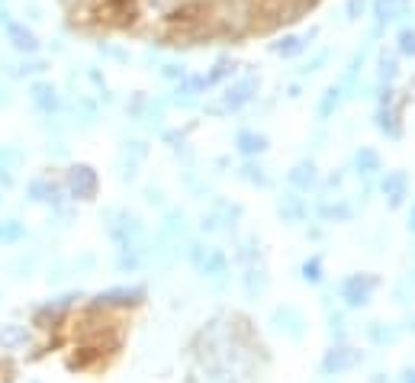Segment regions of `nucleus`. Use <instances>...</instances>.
<instances>
[{
    "label": "nucleus",
    "mask_w": 415,
    "mask_h": 383,
    "mask_svg": "<svg viewBox=\"0 0 415 383\" xmlns=\"http://www.w3.org/2000/svg\"><path fill=\"white\" fill-rule=\"evenodd\" d=\"M29 97H33V104L39 106V110L42 113H55L58 110V91L55 87H52V84H33V94H29Z\"/></svg>",
    "instance_id": "423d86ee"
},
{
    "label": "nucleus",
    "mask_w": 415,
    "mask_h": 383,
    "mask_svg": "<svg viewBox=\"0 0 415 383\" xmlns=\"http://www.w3.org/2000/svg\"><path fill=\"white\" fill-rule=\"evenodd\" d=\"M258 87H261V81L254 74L232 77V81L222 87L219 100L210 106V113H235V110H241V106H248L254 97H258Z\"/></svg>",
    "instance_id": "f257e3e1"
},
{
    "label": "nucleus",
    "mask_w": 415,
    "mask_h": 383,
    "mask_svg": "<svg viewBox=\"0 0 415 383\" xmlns=\"http://www.w3.org/2000/svg\"><path fill=\"white\" fill-rule=\"evenodd\" d=\"M383 190L390 194V200L399 203L402 194H406V174H390L387 181H383Z\"/></svg>",
    "instance_id": "2eb2a0df"
},
{
    "label": "nucleus",
    "mask_w": 415,
    "mask_h": 383,
    "mask_svg": "<svg viewBox=\"0 0 415 383\" xmlns=\"http://www.w3.org/2000/svg\"><path fill=\"white\" fill-rule=\"evenodd\" d=\"M396 55L399 58H415V26L406 23V26L396 29Z\"/></svg>",
    "instance_id": "9b49d317"
},
{
    "label": "nucleus",
    "mask_w": 415,
    "mask_h": 383,
    "mask_svg": "<svg viewBox=\"0 0 415 383\" xmlns=\"http://www.w3.org/2000/svg\"><path fill=\"white\" fill-rule=\"evenodd\" d=\"M68 190L71 196H78V200H91L97 194V174H93L91 165H78L68 171Z\"/></svg>",
    "instance_id": "7ed1b4c3"
},
{
    "label": "nucleus",
    "mask_w": 415,
    "mask_h": 383,
    "mask_svg": "<svg viewBox=\"0 0 415 383\" xmlns=\"http://www.w3.org/2000/svg\"><path fill=\"white\" fill-rule=\"evenodd\" d=\"M341 100H345V91H341V84H331V87H325V91H322V100H319V119H329L331 113L341 106Z\"/></svg>",
    "instance_id": "6e6552de"
},
{
    "label": "nucleus",
    "mask_w": 415,
    "mask_h": 383,
    "mask_svg": "<svg viewBox=\"0 0 415 383\" xmlns=\"http://www.w3.org/2000/svg\"><path fill=\"white\" fill-rule=\"evenodd\" d=\"M16 238H23V226L20 223H0V242H16Z\"/></svg>",
    "instance_id": "a211bd4d"
},
{
    "label": "nucleus",
    "mask_w": 415,
    "mask_h": 383,
    "mask_svg": "<svg viewBox=\"0 0 415 383\" xmlns=\"http://www.w3.org/2000/svg\"><path fill=\"white\" fill-rule=\"evenodd\" d=\"M377 77H380V84H393L396 77H399V55H396V52L380 49V58H377Z\"/></svg>",
    "instance_id": "0eeeda50"
},
{
    "label": "nucleus",
    "mask_w": 415,
    "mask_h": 383,
    "mask_svg": "<svg viewBox=\"0 0 415 383\" xmlns=\"http://www.w3.org/2000/svg\"><path fill=\"white\" fill-rule=\"evenodd\" d=\"M329 58H331V52H329V49L316 52V55H312L309 62H306L303 68H300V74H303V77H312V74H319V71H322L325 65H329Z\"/></svg>",
    "instance_id": "4468645a"
},
{
    "label": "nucleus",
    "mask_w": 415,
    "mask_h": 383,
    "mask_svg": "<svg viewBox=\"0 0 415 383\" xmlns=\"http://www.w3.org/2000/svg\"><path fill=\"white\" fill-rule=\"evenodd\" d=\"M354 165H358L360 174H373V171H380V155L373 152V148H360L354 155Z\"/></svg>",
    "instance_id": "ddd939ff"
},
{
    "label": "nucleus",
    "mask_w": 415,
    "mask_h": 383,
    "mask_svg": "<svg viewBox=\"0 0 415 383\" xmlns=\"http://www.w3.org/2000/svg\"><path fill=\"white\" fill-rule=\"evenodd\" d=\"M232 77H235V62H232V58H219V62L206 71V84H210V87L232 81Z\"/></svg>",
    "instance_id": "f8f14e48"
},
{
    "label": "nucleus",
    "mask_w": 415,
    "mask_h": 383,
    "mask_svg": "<svg viewBox=\"0 0 415 383\" xmlns=\"http://www.w3.org/2000/svg\"><path fill=\"white\" fill-rule=\"evenodd\" d=\"M406 4H412V0H406Z\"/></svg>",
    "instance_id": "aec40b11"
},
{
    "label": "nucleus",
    "mask_w": 415,
    "mask_h": 383,
    "mask_svg": "<svg viewBox=\"0 0 415 383\" xmlns=\"http://www.w3.org/2000/svg\"><path fill=\"white\" fill-rule=\"evenodd\" d=\"M158 74L164 77V81H183V77H187V68H183V65H177V62H164L161 68H158Z\"/></svg>",
    "instance_id": "dca6fc26"
},
{
    "label": "nucleus",
    "mask_w": 415,
    "mask_h": 383,
    "mask_svg": "<svg viewBox=\"0 0 415 383\" xmlns=\"http://www.w3.org/2000/svg\"><path fill=\"white\" fill-rule=\"evenodd\" d=\"M26 342H29V332L23 326H0V348L4 351H13Z\"/></svg>",
    "instance_id": "1a4fd4ad"
},
{
    "label": "nucleus",
    "mask_w": 415,
    "mask_h": 383,
    "mask_svg": "<svg viewBox=\"0 0 415 383\" xmlns=\"http://www.w3.org/2000/svg\"><path fill=\"white\" fill-rule=\"evenodd\" d=\"M367 13H370V0H345L341 4V23L345 26L367 20Z\"/></svg>",
    "instance_id": "9d476101"
},
{
    "label": "nucleus",
    "mask_w": 415,
    "mask_h": 383,
    "mask_svg": "<svg viewBox=\"0 0 415 383\" xmlns=\"http://www.w3.org/2000/svg\"><path fill=\"white\" fill-rule=\"evenodd\" d=\"M316 35H319V26H309L306 33H283L271 42V52H274L277 58H300L312 49Z\"/></svg>",
    "instance_id": "f03ea898"
},
{
    "label": "nucleus",
    "mask_w": 415,
    "mask_h": 383,
    "mask_svg": "<svg viewBox=\"0 0 415 383\" xmlns=\"http://www.w3.org/2000/svg\"><path fill=\"white\" fill-rule=\"evenodd\" d=\"M4 33H7V42L13 45L16 52H26V55L39 52V35H35L33 29L26 26V23H20V20H7V23H4Z\"/></svg>",
    "instance_id": "20e7f679"
},
{
    "label": "nucleus",
    "mask_w": 415,
    "mask_h": 383,
    "mask_svg": "<svg viewBox=\"0 0 415 383\" xmlns=\"http://www.w3.org/2000/svg\"><path fill=\"white\" fill-rule=\"evenodd\" d=\"M235 148H239L241 155H261L268 148V135L254 133V129H241V133L235 135Z\"/></svg>",
    "instance_id": "39448f33"
},
{
    "label": "nucleus",
    "mask_w": 415,
    "mask_h": 383,
    "mask_svg": "<svg viewBox=\"0 0 415 383\" xmlns=\"http://www.w3.org/2000/svg\"><path fill=\"white\" fill-rule=\"evenodd\" d=\"M312 177H316V174H312V165H300V167L293 171V184H300V187L312 184Z\"/></svg>",
    "instance_id": "6ab92c4d"
},
{
    "label": "nucleus",
    "mask_w": 415,
    "mask_h": 383,
    "mask_svg": "<svg viewBox=\"0 0 415 383\" xmlns=\"http://www.w3.org/2000/svg\"><path fill=\"white\" fill-rule=\"evenodd\" d=\"M132 296H139V290H110L100 293L97 303H132Z\"/></svg>",
    "instance_id": "f3484780"
}]
</instances>
